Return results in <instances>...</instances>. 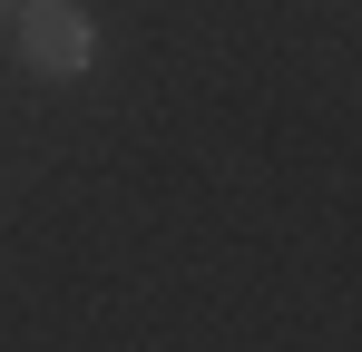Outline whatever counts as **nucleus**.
Returning a JSON list of instances; mask_svg holds the SVG:
<instances>
[{
    "label": "nucleus",
    "mask_w": 362,
    "mask_h": 352,
    "mask_svg": "<svg viewBox=\"0 0 362 352\" xmlns=\"http://www.w3.org/2000/svg\"><path fill=\"white\" fill-rule=\"evenodd\" d=\"M10 40H20V59H30V78H78V69L98 59V30H88L78 0H20Z\"/></svg>",
    "instance_id": "obj_1"
},
{
    "label": "nucleus",
    "mask_w": 362,
    "mask_h": 352,
    "mask_svg": "<svg viewBox=\"0 0 362 352\" xmlns=\"http://www.w3.org/2000/svg\"><path fill=\"white\" fill-rule=\"evenodd\" d=\"M10 20H20V0H0V30H10Z\"/></svg>",
    "instance_id": "obj_2"
}]
</instances>
